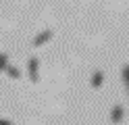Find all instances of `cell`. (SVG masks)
<instances>
[{
	"instance_id": "1",
	"label": "cell",
	"mask_w": 129,
	"mask_h": 125,
	"mask_svg": "<svg viewBox=\"0 0 129 125\" xmlns=\"http://www.w3.org/2000/svg\"><path fill=\"white\" fill-rule=\"evenodd\" d=\"M27 65H29V79L38 83V81H40V73H38V67H40V61H38L36 56H31Z\"/></svg>"
},
{
	"instance_id": "2",
	"label": "cell",
	"mask_w": 129,
	"mask_h": 125,
	"mask_svg": "<svg viewBox=\"0 0 129 125\" xmlns=\"http://www.w3.org/2000/svg\"><path fill=\"white\" fill-rule=\"evenodd\" d=\"M123 117H125V108L117 104L115 108H112V113H110V121L112 123H119V121H123Z\"/></svg>"
},
{
	"instance_id": "3",
	"label": "cell",
	"mask_w": 129,
	"mask_h": 125,
	"mask_svg": "<svg viewBox=\"0 0 129 125\" xmlns=\"http://www.w3.org/2000/svg\"><path fill=\"white\" fill-rule=\"evenodd\" d=\"M52 36V31H44V33H40V36L34 40V46H40V44H44V42H48Z\"/></svg>"
},
{
	"instance_id": "4",
	"label": "cell",
	"mask_w": 129,
	"mask_h": 125,
	"mask_svg": "<svg viewBox=\"0 0 129 125\" xmlns=\"http://www.w3.org/2000/svg\"><path fill=\"white\" fill-rule=\"evenodd\" d=\"M102 81H104L102 71H96V73H94V77H92V88H100V86H102Z\"/></svg>"
},
{
	"instance_id": "5",
	"label": "cell",
	"mask_w": 129,
	"mask_h": 125,
	"mask_svg": "<svg viewBox=\"0 0 129 125\" xmlns=\"http://www.w3.org/2000/svg\"><path fill=\"white\" fill-rule=\"evenodd\" d=\"M6 71H9V75H11L13 79H19L21 77V71L17 69V67H6Z\"/></svg>"
},
{
	"instance_id": "6",
	"label": "cell",
	"mask_w": 129,
	"mask_h": 125,
	"mask_svg": "<svg viewBox=\"0 0 129 125\" xmlns=\"http://www.w3.org/2000/svg\"><path fill=\"white\" fill-rule=\"evenodd\" d=\"M6 67H9V56L0 54V71H6Z\"/></svg>"
},
{
	"instance_id": "7",
	"label": "cell",
	"mask_w": 129,
	"mask_h": 125,
	"mask_svg": "<svg viewBox=\"0 0 129 125\" xmlns=\"http://www.w3.org/2000/svg\"><path fill=\"white\" fill-rule=\"evenodd\" d=\"M121 79H123V86H127V81H129V73H127V67H123V71H121Z\"/></svg>"
},
{
	"instance_id": "8",
	"label": "cell",
	"mask_w": 129,
	"mask_h": 125,
	"mask_svg": "<svg viewBox=\"0 0 129 125\" xmlns=\"http://www.w3.org/2000/svg\"><path fill=\"white\" fill-rule=\"evenodd\" d=\"M0 125H13L11 121H6V119H0Z\"/></svg>"
}]
</instances>
